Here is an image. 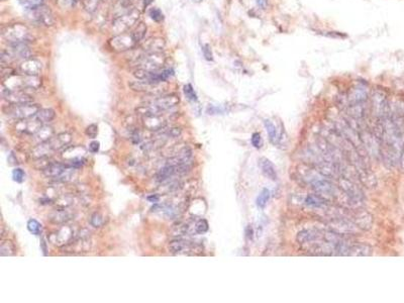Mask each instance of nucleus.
<instances>
[{
    "label": "nucleus",
    "mask_w": 404,
    "mask_h": 303,
    "mask_svg": "<svg viewBox=\"0 0 404 303\" xmlns=\"http://www.w3.org/2000/svg\"><path fill=\"white\" fill-rule=\"evenodd\" d=\"M179 101V97L175 94L153 96V98L147 100L140 107H138L137 112L142 117L161 115L175 107Z\"/></svg>",
    "instance_id": "1"
},
{
    "label": "nucleus",
    "mask_w": 404,
    "mask_h": 303,
    "mask_svg": "<svg viewBox=\"0 0 404 303\" xmlns=\"http://www.w3.org/2000/svg\"><path fill=\"white\" fill-rule=\"evenodd\" d=\"M72 141V136L68 133H62L57 136H54L50 140L39 143L36 147H34L31 151V156L34 159H44L49 158L56 151L61 149H65Z\"/></svg>",
    "instance_id": "2"
},
{
    "label": "nucleus",
    "mask_w": 404,
    "mask_h": 303,
    "mask_svg": "<svg viewBox=\"0 0 404 303\" xmlns=\"http://www.w3.org/2000/svg\"><path fill=\"white\" fill-rule=\"evenodd\" d=\"M42 86V79L39 76L32 75H12L3 80L2 87L7 89H19L24 91H34Z\"/></svg>",
    "instance_id": "3"
},
{
    "label": "nucleus",
    "mask_w": 404,
    "mask_h": 303,
    "mask_svg": "<svg viewBox=\"0 0 404 303\" xmlns=\"http://www.w3.org/2000/svg\"><path fill=\"white\" fill-rule=\"evenodd\" d=\"M1 35L9 45L27 44L32 40L28 27L21 23H14L2 27Z\"/></svg>",
    "instance_id": "4"
},
{
    "label": "nucleus",
    "mask_w": 404,
    "mask_h": 303,
    "mask_svg": "<svg viewBox=\"0 0 404 303\" xmlns=\"http://www.w3.org/2000/svg\"><path fill=\"white\" fill-rule=\"evenodd\" d=\"M166 63V56L160 53H144L136 56L133 60V64L136 69H142L146 71H158Z\"/></svg>",
    "instance_id": "5"
},
{
    "label": "nucleus",
    "mask_w": 404,
    "mask_h": 303,
    "mask_svg": "<svg viewBox=\"0 0 404 303\" xmlns=\"http://www.w3.org/2000/svg\"><path fill=\"white\" fill-rule=\"evenodd\" d=\"M75 170L76 169L72 168L67 163L65 164V163L49 162L42 171L48 178H51L58 182H66L71 179Z\"/></svg>",
    "instance_id": "6"
},
{
    "label": "nucleus",
    "mask_w": 404,
    "mask_h": 303,
    "mask_svg": "<svg viewBox=\"0 0 404 303\" xmlns=\"http://www.w3.org/2000/svg\"><path fill=\"white\" fill-rule=\"evenodd\" d=\"M41 107L32 102L22 104H9L3 107V112L17 121L28 120L36 116Z\"/></svg>",
    "instance_id": "7"
},
{
    "label": "nucleus",
    "mask_w": 404,
    "mask_h": 303,
    "mask_svg": "<svg viewBox=\"0 0 404 303\" xmlns=\"http://www.w3.org/2000/svg\"><path fill=\"white\" fill-rule=\"evenodd\" d=\"M141 15V11L138 8H133L129 12L113 18L111 24V30L114 34H119L123 32L129 31V29L133 28L138 22Z\"/></svg>",
    "instance_id": "8"
},
{
    "label": "nucleus",
    "mask_w": 404,
    "mask_h": 303,
    "mask_svg": "<svg viewBox=\"0 0 404 303\" xmlns=\"http://www.w3.org/2000/svg\"><path fill=\"white\" fill-rule=\"evenodd\" d=\"M30 50L27 44H14L9 45L7 50L1 51L0 60L1 65H6L13 60H25L30 58Z\"/></svg>",
    "instance_id": "9"
},
{
    "label": "nucleus",
    "mask_w": 404,
    "mask_h": 303,
    "mask_svg": "<svg viewBox=\"0 0 404 303\" xmlns=\"http://www.w3.org/2000/svg\"><path fill=\"white\" fill-rule=\"evenodd\" d=\"M28 19L38 25L44 26H52L55 22L54 14L52 10L46 5H39L32 9H28L27 12Z\"/></svg>",
    "instance_id": "10"
},
{
    "label": "nucleus",
    "mask_w": 404,
    "mask_h": 303,
    "mask_svg": "<svg viewBox=\"0 0 404 303\" xmlns=\"http://www.w3.org/2000/svg\"><path fill=\"white\" fill-rule=\"evenodd\" d=\"M137 44L138 43H137L136 39L134 37L132 31L114 34L113 37H111L108 42L110 49L116 53H122V52H127L129 50H132L136 47Z\"/></svg>",
    "instance_id": "11"
},
{
    "label": "nucleus",
    "mask_w": 404,
    "mask_h": 303,
    "mask_svg": "<svg viewBox=\"0 0 404 303\" xmlns=\"http://www.w3.org/2000/svg\"><path fill=\"white\" fill-rule=\"evenodd\" d=\"M129 85L135 91L146 93V94L153 95V96H158L160 94H163L167 88L165 82L155 83V82H148V81H142V80L130 82Z\"/></svg>",
    "instance_id": "12"
},
{
    "label": "nucleus",
    "mask_w": 404,
    "mask_h": 303,
    "mask_svg": "<svg viewBox=\"0 0 404 303\" xmlns=\"http://www.w3.org/2000/svg\"><path fill=\"white\" fill-rule=\"evenodd\" d=\"M373 112L378 121H381L391 115L387 96L382 91H376L373 94Z\"/></svg>",
    "instance_id": "13"
},
{
    "label": "nucleus",
    "mask_w": 404,
    "mask_h": 303,
    "mask_svg": "<svg viewBox=\"0 0 404 303\" xmlns=\"http://www.w3.org/2000/svg\"><path fill=\"white\" fill-rule=\"evenodd\" d=\"M169 251L175 255H196L201 252L202 249L193 242L174 240L169 244Z\"/></svg>",
    "instance_id": "14"
},
{
    "label": "nucleus",
    "mask_w": 404,
    "mask_h": 303,
    "mask_svg": "<svg viewBox=\"0 0 404 303\" xmlns=\"http://www.w3.org/2000/svg\"><path fill=\"white\" fill-rule=\"evenodd\" d=\"M2 97L6 100L9 104H22V103H29L32 102L31 95L24 90L19 89H2Z\"/></svg>",
    "instance_id": "15"
},
{
    "label": "nucleus",
    "mask_w": 404,
    "mask_h": 303,
    "mask_svg": "<svg viewBox=\"0 0 404 303\" xmlns=\"http://www.w3.org/2000/svg\"><path fill=\"white\" fill-rule=\"evenodd\" d=\"M339 185H340V188L342 189V191L353 202H359L364 198L363 192L361 191V189L358 187L357 184H355L349 178H347V177L339 178Z\"/></svg>",
    "instance_id": "16"
},
{
    "label": "nucleus",
    "mask_w": 404,
    "mask_h": 303,
    "mask_svg": "<svg viewBox=\"0 0 404 303\" xmlns=\"http://www.w3.org/2000/svg\"><path fill=\"white\" fill-rule=\"evenodd\" d=\"M367 99H368V92L366 88L362 85H356L349 91L347 95L348 106L363 105L366 103Z\"/></svg>",
    "instance_id": "17"
},
{
    "label": "nucleus",
    "mask_w": 404,
    "mask_h": 303,
    "mask_svg": "<svg viewBox=\"0 0 404 303\" xmlns=\"http://www.w3.org/2000/svg\"><path fill=\"white\" fill-rule=\"evenodd\" d=\"M74 232L70 226H63L61 228L58 232L55 234H52L50 236V241L59 247H63L68 245L73 239H74Z\"/></svg>",
    "instance_id": "18"
},
{
    "label": "nucleus",
    "mask_w": 404,
    "mask_h": 303,
    "mask_svg": "<svg viewBox=\"0 0 404 303\" xmlns=\"http://www.w3.org/2000/svg\"><path fill=\"white\" fill-rule=\"evenodd\" d=\"M161 115H154V116H147L143 117V125L149 131L159 132L165 129L168 124V120Z\"/></svg>",
    "instance_id": "19"
},
{
    "label": "nucleus",
    "mask_w": 404,
    "mask_h": 303,
    "mask_svg": "<svg viewBox=\"0 0 404 303\" xmlns=\"http://www.w3.org/2000/svg\"><path fill=\"white\" fill-rule=\"evenodd\" d=\"M141 50L144 53H160L166 47V42L163 37L154 36L141 42Z\"/></svg>",
    "instance_id": "20"
},
{
    "label": "nucleus",
    "mask_w": 404,
    "mask_h": 303,
    "mask_svg": "<svg viewBox=\"0 0 404 303\" xmlns=\"http://www.w3.org/2000/svg\"><path fill=\"white\" fill-rule=\"evenodd\" d=\"M310 183L313 189L319 194H325L327 196H336L338 192L335 185L327 179L316 177Z\"/></svg>",
    "instance_id": "21"
},
{
    "label": "nucleus",
    "mask_w": 404,
    "mask_h": 303,
    "mask_svg": "<svg viewBox=\"0 0 404 303\" xmlns=\"http://www.w3.org/2000/svg\"><path fill=\"white\" fill-rule=\"evenodd\" d=\"M355 226H357V225H354L352 222H350L349 220H347L345 218L334 219L330 223V229L333 232H335L341 236L355 234L357 232Z\"/></svg>",
    "instance_id": "22"
},
{
    "label": "nucleus",
    "mask_w": 404,
    "mask_h": 303,
    "mask_svg": "<svg viewBox=\"0 0 404 303\" xmlns=\"http://www.w3.org/2000/svg\"><path fill=\"white\" fill-rule=\"evenodd\" d=\"M43 70V65L41 61L33 59V58H28L23 60L20 65H19V71L21 74L24 75H32V76H38L39 73Z\"/></svg>",
    "instance_id": "23"
},
{
    "label": "nucleus",
    "mask_w": 404,
    "mask_h": 303,
    "mask_svg": "<svg viewBox=\"0 0 404 303\" xmlns=\"http://www.w3.org/2000/svg\"><path fill=\"white\" fill-rule=\"evenodd\" d=\"M321 235L322 232L318 230H304L298 233L297 242L302 246L310 245L311 243L318 240L321 237Z\"/></svg>",
    "instance_id": "24"
},
{
    "label": "nucleus",
    "mask_w": 404,
    "mask_h": 303,
    "mask_svg": "<svg viewBox=\"0 0 404 303\" xmlns=\"http://www.w3.org/2000/svg\"><path fill=\"white\" fill-rule=\"evenodd\" d=\"M73 213L71 211H69L66 208H59L55 211H53L50 215H49V219L53 222V223H57V224H61V223H66L67 221L71 220L73 218Z\"/></svg>",
    "instance_id": "25"
},
{
    "label": "nucleus",
    "mask_w": 404,
    "mask_h": 303,
    "mask_svg": "<svg viewBox=\"0 0 404 303\" xmlns=\"http://www.w3.org/2000/svg\"><path fill=\"white\" fill-rule=\"evenodd\" d=\"M354 222L359 229L369 230L372 225V216L366 210L357 211L354 214Z\"/></svg>",
    "instance_id": "26"
},
{
    "label": "nucleus",
    "mask_w": 404,
    "mask_h": 303,
    "mask_svg": "<svg viewBox=\"0 0 404 303\" xmlns=\"http://www.w3.org/2000/svg\"><path fill=\"white\" fill-rule=\"evenodd\" d=\"M136 1L137 0H117L112 9L113 18H116L135 8Z\"/></svg>",
    "instance_id": "27"
},
{
    "label": "nucleus",
    "mask_w": 404,
    "mask_h": 303,
    "mask_svg": "<svg viewBox=\"0 0 404 303\" xmlns=\"http://www.w3.org/2000/svg\"><path fill=\"white\" fill-rule=\"evenodd\" d=\"M260 167H261V170H262L263 174L267 178H269L271 180H276L277 179L276 168H275L274 164L270 160H268L267 158H261L260 159Z\"/></svg>",
    "instance_id": "28"
},
{
    "label": "nucleus",
    "mask_w": 404,
    "mask_h": 303,
    "mask_svg": "<svg viewBox=\"0 0 404 303\" xmlns=\"http://www.w3.org/2000/svg\"><path fill=\"white\" fill-rule=\"evenodd\" d=\"M372 255V248L369 245L365 244H358V245H353L350 247L348 256H359V257H368Z\"/></svg>",
    "instance_id": "29"
},
{
    "label": "nucleus",
    "mask_w": 404,
    "mask_h": 303,
    "mask_svg": "<svg viewBox=\"0 0 404 303\" xmlns=\"http://www.w3.org/2000/svg\"><path fill=\"white\" fill-rule=\"evenodd\" d=\"M54 136H55V132H54L53 128H51V127H49V126H47V125H44V126L33 135L34 140L37 141L38 143H44V142L50 140L51 138H53Z\"/></svg>",
    "instance_id": "30"
},
{
    "label": "nucleus",
    "mask_w": 404,
    "mask_h": 303,
    "mask_svg": "<svg viewBox=\"0 0 404 303\" xmlns=\"http://www.w3.org/2000/svg\"><path fill=\"white\" fill-rule=\"evenodd\" d=\"M304 202L306 205L315 207V208H319V207L327 205V200L318 194H310V195L306 196Z\"/></svg>",
    "instance_id": "31"
},
{
    "label": "nucleus",
    "mask_w": 404,
    "mask_h": 303,
    "mask_svg": "<svg viewBox=\"0 0 404 303\" xmlns=\"http://www.w3.org/2000/svg\"><path fill=\"white\" fill-rule=\"evenodd\" d=\"M55 111L52 108H41L39 111L36 113V118L42 122L44 125L49 124L55 119Z\"/></svg>",
    "instance_id": "32"
},
{
    "label": "nucleus",
    "mask_w": 404,
    "mask_h": 303,
    "mask_svg": "<svg viewBox=\"0 0 404 303\" xmlns=\"http://www.w3.org/2000/svg\"><path fill=\"white\" fill-rule=\"evenodd\" d=\"M264 125L267 130V133H268L271 143L276 145L278 143V134H277V129H276L275 125L270 120H265Z\"/></svg>",
    "instance_id": "33"
},
{
    "label": "nucleus",
    "mask_w": 404,
    "mask_h": 303,
    "mask_svg": "<svg viewBox=\"0 0 404 303\" xmlns=\"http://www.w3.org/2000/svg\"><path fill=\"white\" fill-rule=\"evenodd\" d=\"M147 32V25L144 22H140L139 24H136V27L132 30V33L134 37L136 39L137 43L143 42L145 35Z\"/></svg>",
    "instance_id": "34"
},
{
    "label": "nucleus",
    "mask_w": 404,
    "mask_h": 303,
    "mask_svg": "<svg viewBox=\"0 0 404 303\" xmlns=\"http://www.w3.org/2000/svg\"><path fill=\"white\" fill-rule=\"evenodd\" d=\"M270 199V191L267 188H263L257 197L256 203L259 208H264Z\"/></svg>",
    "instance_id": "35"
},
{
    "label": "nucleus",
    "mask_w": 404,
    "mask_h": 303,
    "mask_svg": "<svg viewBox=\"0 0 404 303\" xmlns=\"http://www.w3.org/2000/svg\"><path fill=\"white\" fill-rule=\"evenodd\" d=\"M15 254V248L13 244L9 241H5L1 243L0 246V255L1 256H13Z\"/></svg>",
    "instance_id": "36"
},
{
    "label": "nucleus",
    "mask_w": 404,
    "mask_h": 303,
    "mask_svg": "<svg viewBox=\"0 0 404 303\" xmlns=\"http://www.w3.org/2000/svg\"><path fill=\"white\" fill-rule=\"evenodd\" d=\"M27 230L32 234V235H39L41 230H42V225L38 221H36L35 219H29L27 221Z\"/></svg>",
    "instance_id": "37"
},
{
    "label": "nucleus",
    "mask_w": 404,
    "mask_h": 303,
    "mask_svg": "<svg viewBox=\"0 0 404 303\" xmlns=\"http://www.w3.org/2000/svg\"><path fill=\"white\" fill-rule=\"evenodd\" d=\"M194 231L198 235L205 234L208 231V222L205 219H203V218L197 220L195 222V224H194Z\"/></svg>",
    "instance_id": "38"
},
{
    "label": "nucleus",
    "mask_w": 404,
    "mask_h": 303,
    "mask_svg": "<svg viewBox=\"0 0 404 303\" xmlns=\"http://www.w3.org/2000/svg\"><path fill=\"white\" fill-rule=\"evenodd\" d=\"M104 217L100 214V213H97V212H95L94 214H92L91 215V217H90V223H91V225H93L94 228H100V226H102L103 224H104Z\"/></svg>",
    "instance_id": "39"
},
{
    "label": "nucleus",
    "mask_w": 404,
    "mask_h": 303,
    "mask_svg": "<svg viewBox=\"0 0 404 303\" xmlns=\"http://www.w3.org/2000/svg\"><path fill=\"white\" fill-rule=\"evenodd\" d=\"M149 15H150V17H151L154 21H156V22H161V21L164 19V14H163V12H162L159 8H157V7L151 8L150 11H149Z\"/></svg>",
    "instance_id": "40"
},
{
    "label": "nucleus",
    "mask_w": 404,
    "mask_h": 303,
    "mask_svg": "<svg viewBox=\"0 0 404 303\" xmlns=\"http://www.w3.org/2000/svg\"><path fill=\"white\" fill-rule=\"evenodd\" d=\"M99 1H101V0H82V3H83V6L86 11L94 12L96 10V8L98 7Z\"/></svg>",
    "instance_id": "41"
},
{
    "label": "nucleus",
    "mask_w": 404,
    "mask_h": 303,
    "mask_svg": "<svg viewBox=\"0 0 404 303\" xmlns=\"http://www.w3.org/2000/svg\"><path fill=\"white\" fill-rule=\"evenodd\" d=\"M183 90H184V94L186 95V97L189 100H191V101H196L197 100V95H196V93H195V91H194V89H193L191 84H186L184 86Z\"/></svg>",
    "instance_id": "42"
},
{
    "label": "nucleus",
    "mask_w": 404,
    "mask_h": 303,
    "mask_svg": "<svg viewBox=\"0 0 404 303\" xmlns=\"http://www.w3.org/2000/svg\"><path fill=\"white\" fill-rule=\"evenodd\" d=\"M19 1H20L21 5L24 8H26L27 10L37 7V6L42 5V3H43V0H19Z\"/></svg>",
    "instance_id": "43"
},
{
    "label": "nucleus",
    "mask_w": 404,
    "mask_h": 303,
    "mask_svg": "<svg viewBox=\"0 0 404 303\" xmlns=\"http://www.w3.org/2000/svg\"><path fill=\"white\" fill-rule=\"evenodd\" d=\"M251 143H252V145L255 147V148H257V149H260L261 147H262V137H261V135L259 134V133H254L253 135H252V138H251Z\"/></svg>",
    "instance_id": "44"
},
{
    "label": "nucleus",
    "mask_w": 404,
    "mask_h": 303,
    "mask_svg": "<svg viewBox=\"0 0 404 303\" xmlns=\"http://www.w3.org/2000/svg\"><path fill=\"white\" fill-rule=\"evenodd\" d=\"M24 176H25V175H24V172H23L21 169H19V168L14 169L13 172H12L13 180L16 181V182H18V183H21V182L24 180Z\"/></svg>",
    "instance_id": "45"
},
{
    "label": "nucleus",
    "mask_w": 404,
    "mask_h": 303,
    "mask_svg": "<svg viewBox=\"0 0 404 303\" xmlns=\"http://www.w3.org/2000/svg\"><path fill=\"white\" fill-rule=\"evenodd\" d=\"M98 134V127L96 125H90L87 129H86V135L87 137H89L90 139H95L96 136Z\"/></svg>",
    "instance_id": "46"
},
{
    "label": "nucleus",
    "mask_w": 404,
    "mask_h": 303,
    "mask_svg": "<svg viewBox=\"0 0 404 303\" xmlns=\"http://www.w3.org/2000/svg\"><path fill=\"white\" fill-rule=\"evenodd\" d=\"M202 52H203V55H204V57H205V59H206L207 61H212V60H213V55H212L211 49H210V47H209L208 45L203 46Z\"/></svg>",
    "instance_id": "47"
},
{
    "label": "nucleus",
    "mask_w": 404,
    "mask_h": 303,
    "mask_svg": "<svg viewBox=\"0 0 404 303\" xmlns=\"http://www.w3.org/2000/svg\"><path fill=\"white\" fill-rule=\"evenodd\" d=\"M99 148H100V144L97 141H93L89 145V151L93 153V154L99 151Z\"/></svg>",
    "instance_id": "48"
},
{
    "label": "nucleus",
    "mask_w": 404,
    "mask_h": 303,
    "mask_svg": "<svg viewBox=\"0 0 404 303\" xmlns=\"http://www.w3.org/2000/svg\"><path fill=\"white\" fill-rule=\"evenodd\" d=\"M256 3L260 9H266L268 7L269 2L268 0H256Z\"/></svg>",
    "instance_id": "49"
},
{
    "label": "nucleus",
    "mask_w": 404,
    "mask_h": 303,
    "mask_svg": "<svg viewBox=\"0 0 404 303\" xmlns=\"http://www.w3.org/2000/svg\"><path fill=\"white\" fill-rule=\"evenodd\" d=\"M159 199H160V197H159L158 195H156V194H154V195H151V196H149V197H148V200H149V201H151V202H158V201H159Z\"/></svg>",
    "instance_id": "50"
},
{
    "label": "nucleus",
    "mask_w": 404,
    "mask_h": 303,
    "mask_svg": "<svg viewBox=\"0 0 404 303\" xmlns=\"http://www.w3.org/2000/svg\"><path fill=\"white\" fill-rule=\"evenodd\" d=\"M70 1H71V6H74L79 0H70Z\"/></svg>",
    "instance_id": "51"
},
{
    "label": "nucleus",
    "mask_w": 404,
    "mask_h": 303,
    "mask_svg": "<svg viewBox=\"0 0 404 303\" xmlns=\"http://www.w3.org/2000/svg\"><path fill=\"white\" fill-rule=\"evenodd\" d=\"M400 163L402 164V166L404 167V148L403 152H402V156H401V161H400Z\"/></svg>",
    "instance_id": "52"
},
{
    "label": "nucleus",
    "mask_w": 404,
    "mask_h": 303,
    "mask_svg": "<svg viewBox=\"0 0 404 303\" xmlns=\"http://www.w3.org/2000/svg\"><path fill=\"white\" fill-rule=\"evenodd\" d=\"M101 1H102V0H101Z\"/></svg>",
    "instance_id": "53"
}]
</instances>
